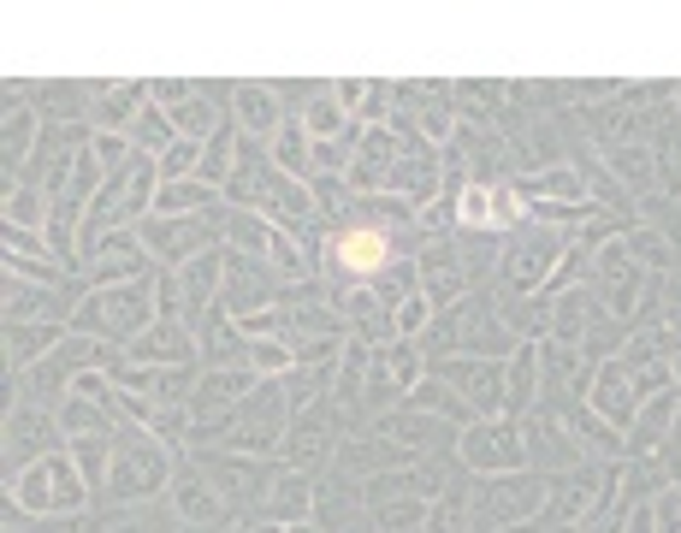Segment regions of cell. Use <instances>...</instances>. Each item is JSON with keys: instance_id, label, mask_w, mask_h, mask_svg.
Listing matches in <instances>:
<instances>
[{"instance_id": "obj_1", "label": "cell", "mask_w": 681, "mask_h": 533, "mask_svg": "<svg viewBox=\"0 0 681 533\" xmlns=\"http://www.w3.org/2000/svg\"><path fill=\"white\" fill-rule=\"evenodd\" d=\"M332 262H338L344 273H373L385 262V232H380V225H350V232H338Z\"/></svg>"}]
</instances>
